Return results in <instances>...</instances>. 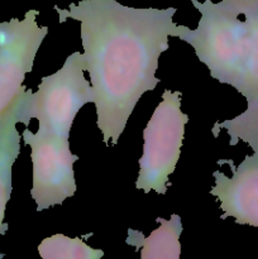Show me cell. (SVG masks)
<instances>
[{
    "label": "cell",
    "mask_w": 258,
    "mask_h": 259,
    "mask_svg": "<svg viewBox=\"0 0 258 259\" xmlns=\"http://www.w3.org/2000/svg\"><path fill=\"white\" fill-rule=\"evenodd\" d=\"M58 23L80 22L86 71L90 75L96 125L104 143L115 146L139 99L159 83V56L176 28V8H133L116 0H81L55 7Z\"/></svg>",
    "instance_id": "cell-1"
},
{
    "label": "cell",
    "mask_w": 258,
    "mask_h": 259,
    "mask_svg": "<svg viewBox=\"0 0 258 259\" xmlns=\"http://www.w3.org/2000/svg\"><path fill=\"white\" fill-rule=\"evenodd\" d=\"M194 7L201 14L199 25L184 28L181 40L212 78L234 88L247 106L258 104V0H196Z\"/></svg>",
    "instance_id": "cell-2"
},
{
    "label": "cell",
    "mask_w": 258,
    "mask_h": 259,
    "mask_svg": "<svg viewBox=\"0 0 258 259\" xmlns=\"http://www.w3.org/2000/svg\"><path fill=\"white\" fill-rule=\"evenodd\" d=\"M83 71L85 57L73 52L57 72L42 78L37 93L28 89L20 106V123L28 125L32 119H37L39 131L70 138L77 113L95 99Z\"/></svg>",
    "instance_id": "cell-3"
},
{
    "label": "cell",
    "mask_w": 258,
    "mask_h": 259,
    "mask_svg": "<svg viewBox=\"0 0 258 259\" xmlns=\"http://www.w3.org/2000/svg\"><path fill=\"white\" fill-rule=\"evenodd\" d=\"M182 94L164 90L143 131V154L139 158L136 189L148 194L167 192L168 179L181 154L189 116L181 110Z\"/></svg>",
    "instance_id": "cell-4"
},
{
    "label": "cell",
    "mask_w": 258,
    "mask_h": 259,
    "mask_svg": "<svg viewBox=\"0 0 258 259\" xmlns=\"http://www.w3.org/2000/svg\"><path fill=\"white\" fill-rule=\"evenodd\" d=\"M22 138L30 147V196L37 211L51 209L72 197L77 189L73 163L78 161V156L71 152L70 138L39 129L35 133L24 129Z\"/></svg>",
    "instance_id": "cell-5"
},
{
    "label": "cell",
    "mask_w": 258,
    "mask_h": 259,
    "mask_svg": "<svg viewBox=\"0 0 258 259\" xmlns=\"http://www.w3.org/2000/svg\"><path fill=\"white\" fill-rule=\"evenodd\" d=\"M38 14L30 9L23 19L0 23V121L22 100L27 90L23 81L48 33V27L38 25Z\"/></svg>",
    "instance_id": "cell-6"
},
{
    "label": "cell",
    "mask_w": 258,
    "mask_h": 259,
    "mask_svg": "<svg viewBox=\"0 0 258 259\" xmlns=\"http://www.w3.org/2000/svg\"><path fill=\"white\" fill-rule=\"evenodd\" d=\"M249 147L253 153L237 167L230 159L218 161V164H229L232 176L215 171V186L210 190V195L220 204V219L233 218L237 224L258 228V142Z\"/></svg>",
    "instance_id": "cell-7"
},
{
    "label": "cell",
    "mask_w": 258,
    "mask_h": 259,
    "mask_svg": "<svg viewBox=\"0 0 258 259\" xmlns=\"http://www.w3.org/2000/svg\"><path fill=\"white\" fill-rule=\"evenodd\" d=\"M27 91V90H25ZM25 94V93H24ZM24 98V95H23ZM22 100L0 121V234H5L8 224H5V210L13 191V164L20 153V133L17 124L20 123ZM4 255L0 254V258Z\"/></svg>",
    "instance_id": "cell-8"
},
{
    "label": "cell",
    "mask_w": 258,
    "mask_h": 259,
    "mask_svg": "<svg viewBox=\"0 0 258 259\" xmlns=\"http://www.w3.org/2000/svg\"><path fill=\"white\" fill-rule=\"evenodd\" d=\"M156 222L159 227L149 237H144L138 230L129 229L126 244L141 248L142 259H179L181 255L180 237L184 232L181 218L172 214L169 220L157 218Z\"/></svg>",
    "instance_id": "cell-9"
},
{
    "label": "cell",
    "mask_w": 258,
    "mask_h": 259,
    "mask_svg": "<svg viewBox=\"0 0 258 259\" xmlns=\"http://www.w3.org/2000/svg\"><path fill=\"white\" fill-rule=\"evenodd\" d=\"M38 254L43 259H100L104 250L94 249L80 238L55 234L38 245Z\"/></svg>",
    "instance_id": "cell-10"
},
{
    "label": "cell",
    "mask_w": 258,
    "mask_h": 259,
    "mask_svg": "<svg viewBox=\"0 0 258 259\" xmlns=\"http://www.w3.org/2000/svg\"><path fill=\"white\" fill-rule=\"evenodd\" d=\"M225 129L230 137V146H235L239 141L249 144L258 142V104L247 106V110L235 118L225 121H217L212 126V136L217 138L219 132Z\"/></svg>",
    "instance_id": "cell-11"
}]
</instances>
